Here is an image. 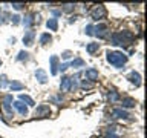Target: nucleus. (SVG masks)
Listing matches in <instances>:
<instances>
[{"label": "nucleus", "mask_w": 147, "mask_h": 138, "mask_svg": "<svg viewBox=\"0 0 147 138\" xmlns=\"http://www.w3.org/2000/svg\"><path fill=\"white\" fill-rule=\"evenodd\" d=\"M6 86V77H0V87H5Z\"/></svg>", "instance_id": "obj_31"}, {"label": "nucleus", "mask_w": 147, "mask_h": 138, "mask_svg": "<svg viewBox=\"0 0 147 138\" xmlns=\"http://www.w3.org/2000/svg\"><path fill=\"white\" fill-rule=\"evenodd\" d=\"M23 6H25V3H12V8H14V9H17V11L23 9Z\"/></svg>", "instance_id": "obj_28"}, {"label": "nucleus", "mask_w": 147, "mask_h": 138, "mask_svg": "<svg viewBox=\"0 0 147 138\" xmlns=\"http://www.w3.org/2000/svg\"><path fill=\"white\" fill-rule=\"evenodd\" d=\"M34 17H35V14H28V16H25V18H23V25H25L26 28H29V26L34 25L35 22L38 23V16H37V18H34Z\"/></svg>", "instance_id": "obj_9"}, {"label": "nucleus", "mask_w": 147, "mask_h": 138, "mask_svg": "<svg viewBox=\"0 0 147 138\" xmlns=\"http://www.w3.org/2000/svg\"><path fill=\"white\" fill-rule=\"evenodd\" d=\"M136 101L130 98V97H126V98H123V108H135Z\"/></svg>", "instance_id": "obj_16"}, {"label": "nucleus", "mask_w": 147, "mask_h": 138, "mask_svg": "<svg viewBox=\"0 0 147 138\" xmlns=\"http://www.w3.org/2000/svg\"><path fill=\"white\" fill-rule=\"evenodd\" d=\"M127 80L130 81V83H133L135 86H140V85H141V75H140V72L132 71V72L127 75Z\"/></svg>", "instance_id": "obj_7"}, {"label": "nucleus", "mask_w": 147, "mask_h": 138, "mask_svg": "<svg viewBox=\"0 0 147 138\" xmlns=\"http://www.w3.org/2000/svg\"><path fill=\"white\" fill-rule=\"evenodd\" d=\"M67 68H69V64H67V63H63V64H60V66H58V71L64 72V71H66Z\"/></svg>", "instance_id": "obj_30"}, {"label": "nucleus", "mask_w": 147, "mask_h": 138, "mask_svg": "<svg viewBox=\"0 0 147 138\" xmlns=\"http://www.w3.org/2000/svg\"><path fill=\"white\" fill-rule=\"evenodd\" d=\"M94 35H96L98 39H106L109 35V26L106 23H100V25L94 26Z\"/></svg>", "instance_id": "obj_3"}, {"label": "nucleus", "mask_w": 147, "mask_h": 138, "mask_svg": "<svg viewBox=\"0 0 147 138\" xmlns=\"http://www.w3.org/2000/svg\"><path fill=\"white\" fill-rule=\"evenodd\" d=\"M86 78L87 80H90V81H95L96 78H98V71H96V69H94V68H90V69H87L86 71Z\"/></svg>", "instance_id": "obj_13"}, {"label": "nucleus", "mask_w": 147, "mask_h": 138, "mask_svg": "<svg viewBox=\"0 0 147 138\" xmlns=\"http://www.w3.org/2000/svg\"><path fill=\"white\" fill-rule=\"evenodd\" d=\"M51 41H52V35L48 34V32L40 35V43H41V45H48V43H51Z\"/></svg>", "instance_id": "obj_18"}, {"label": "nucleus", "mask_w": 147, "mask_h": 138, "mask_svg": "<svg viewBox=\"0 0 147 138\" xmlns=\"http://www.w3.org/2000/svg\"><path fill=\"white\" fill-rule=\"evenodd\" d=\"M11 22H12V25H18V23H20V16H12Z\"/></svg>", "instance_id": "obj_26"}, {"label": "nucleus", "mask_w": 147, "mask_h": 138, "mask_svg": "<svg viewBox=\"0 0 147 138\" xmlns=\"http://www.w3.org/2000/svg\"><path fill=\"white\" fill-rule=\"evenodd\" d=\"M107 98H109L110 103H115V101L119 100V94H118V92H115V91H110L107 94Z\"/></svg>", "instance_id": "obj_19"}, {"label": "nucleus", "mask_w": 147, "mask_h": 138, "mask_svg": "<svg viewBox=\"0 0 147 138\" xmlns=\"http://www.w3.org/2000/svg\"><path fill=\"white\" fill-rule=\"evenodd\" d=\"M35 78L41 83V85L48 83V74H46L43 69H37V71H35Z\"/></svg>", "instance_id": "obj_12"}, {"label": "nucleus", "mask_w": 147, "mask_h": 138, "mask_svg": "<svg viewBox=\"0 0 147 138\" xmlns=\"http://www.w3.org/2000/svg\"><path fill=\"white\" fill-rule=\"evenodd\" d=\"M90 16L94 20H103V18H106V8L103 5H98L90 11Z\"/></svg>", "instance_id": "obj_4"}, {"label": "nucleus", "mask_w": 147, "mask_h": 138, "mask_svg": "<svg viewBox=\"0 0 147 138\" xmlns=\"http://www.w3.org/2000/svg\"><path fill=\"white\" fill-rule=\"evenodd\" d=\"M49 62H51V74H52V75H57L58 74V57L57 55H52Z\"/></svg>", "instance_id": "obj_10"}, {"label": "nucleus", "mask_w": 147, "mask_h": 138, "mask_svg": "<svg viewBox=\"0 0 147 138\" xmlns=\"http://www.w3.org/2000/svg\"><path fill=\"white\" fill-rule=\"evenodd\" d=\"M0 66H2V60H0Z\"/></svg>", "instance_id": "obj_35"}, {"label": "nucleus", "mask_w": 147, "mask_h": 138, "mask_svg": "<svg viewBox=\"0 0 147 138\" xmlns=\"http://www.w3.org/2000/svg\"><path fill=\"white\" fill-rule=\"evenodd\" d=\"M3 23H6V18L5 16H0V25H3Z\"/></svg>", "instance_id": "obj_33"}, {"label": "nucleus", "mask_w": 147, "mask_h": 138, "mask_svg": "<svg viewBox=\"0 0 147 138\" xmlns=\"http://www.w3.org/2000/svg\"><path fill=\"white\" fill-rule=\"evenodd\" d=\"M11 104H12V95H6V97L3 98L2 108H3V110H5V112H6V115H8V117H11V115H12Z\"/></svg>", "instance_id": "obj_6"}, {"label": "nucleus", "mask_w": 147, "mask_h": 138, "mask_svg": "<svg viewBox=\"0 0 147 138\" xmlns=\"http://www.w3.org/2000/svg\"><path fill=\"white\" fill-rule=\"evenodd\" d=\"M112 115L115 118H123V120H127L129 117H130V114H129L127 110H124V109H113Z\"/></svg>", "instance_id": "obj_11"}, {"label": "nucleus", "mask_w": 147, "mask_h": 138, "mask_svg": "<svg viewBox=\"0 0 147 138\" xmlns=\"http://www.w3.org/2000/svg\"><path fill=\"white\" fill-rule=\"evenodd\" d=\"M92 86H94V83H87V81H83V83H81V87H83V89H90Z\"/></svg>", "instance_id": "obj_27"}, {"label": "nucleus", "mask_w": 147, "mask_h": 138, "mask_svg": "<svg viewBox=\"0 0 147 138\" xmlns=\"http://www.w3.org/2000/svg\"><path fill=\"white\" fill-rule=\"evenodd\" d=\"M49 115H51V108L48 104H40L34 112L35 118H46V117H49Z\"/></svg>", "instance_id": "obj_5"}, {"label": "nucleus", "mask_w": 147, "mask_h": 138, "mask_svg": "<svg viewBox=\"0 0 147 138\" xmlns=\"http://www.w3.org/2000/svg\"><path fill=\"white\" fill-rule=\"evenodd\" d=\"M71 66L72 68H83V66H84V60H83V58H74L72 63H71Z\"/></svg>", "instance_id": "obj_21"}, {"label": "nucleus", "mask_w": 147, "mask_h": 138, "mask_svg": "<svg viewBox=\"0 0 147 138\" xmlns=\"http://www.w3.org/2000/svg\"><path fill=\"white\" fill-rule=\"evenodd\" d=\"M133 41V34L130 31H121V32H115L110 37V45L113 46H123V48H127L130 46Z\"/></svg>", "instance_id": "obj_1"}, {"label": "nucleus", "mask_w": 147, "mask_h": 138, "mask_svg": "<svg viewBox=\"0 0 147 138\" xmlns=\"http://www.w3.org/2000/svg\"><path fill=\"white\" fill-rule=\"evenodd\" d=\"M61 57L67 60V58H71V57H72V52H71V51H64V52L61 54Z\"/></svg>", "instance_id": "obj_29"}, {"label": "nucleus", "mask_w": 147, "mask_h": 138, "mask_svg": "<svg viewBox=\"0 0 147 138\" xmlns=\"http://www.w3.org/2000/svg\"><path fill=\"white\" fill-rule=\"evenodd\" d=\"M20 101H22V103H26L28 106H34V100H32L31 97L25 95V94H22V95H20Z\"/></svg>", "instance_id": "obj_20"}, {"label": "nucleus", "mask_w": 147, "mask_h": 138, "mask_svg": "<svg viewBox=\"0 0 147 138\" xmlns=\"http://www.w3.org/2000/svg\"><path fill=\"white\" fill-rule=\"evenodd\" d=\"M9 87H11V91H22L25 86H23L22 83H18V81H11L9 83Z\"/></svg>", "instance_id": "obj_22"}, {"label": "nucleus", "mask_w": 147, "mask_h": 138, "mask_svg": "<svg viewBox=\"0 0 147 138\" xmlns=\"http://www.w3.org/2000/svg\"><path fill=\"white\" fill-rule=\"evenodd\" d=\"M98 49H100V45H98V43H89V45L86 46V51H87V52H89L90 55L95 54Z\"/></svg>", "instance_id": "obj_17"}, {"label": "nucleus", "mask_w": 147, "mask_h": 138, "mask_svg": "<svg viewBox=\"0 0 147 138\" xmlns=\"http://www.w3.org/2000/svg\"><path fill=\"white\" fill-rule=\"evenodd\" d=\"M106 138H119V137H118V135H115L113 132H109V135L106 137Z\"/></svg>", "instance_id": "obj_32"}, {"label": "nucleus", "mask_w": 147, "mask_h": 138, "mask_svg": "<svg viewBox=\"0 0 147 138\" xmlns=\"http://www.w3.org/2000/svg\"><path fill=\"white\" fill-rule=\"evenodd\" d=\"M107 62L112 64L115 68H123L124 64L127 62V55H124L123 52H119V51H109L107 52Z\"/></svg>", "instance_id": "obj_2"}, {"label": "nucleus", "mask_w": 147, "mask_h": 138, "mask_svg": "<svg viewBox=\"0 0 147 138\" xmlns=\"http://www.w3.org/2000/svg\"><path fill=\"white\" fill-rule=\"evenodd\" d=\"M46 26H48L51 31H57V29H58V22H57V18H49V20L46 22Z\"/></svg>", "instance_id": "obj_15"}, {"label": "nucleus", "mask_w": 147, "mask_h": 138, "mask_svg": "<svg viewBox=\"0 0 147 138\" xmlns=\"http://www.w3.org/2000/svg\"><path fill=\"white\" fill-rule=\"evenodd\" d=\"M84 32L87 35H94V26L92 25H87L86 28H84Z\"/></svg>", "instance_id": "obj_25"}, {"label": "nucleus", "mask_w": 147, "mask_h": 138, "mask_svg": "<svg viewBox=\"0 0 147 138\" xmlns=\"http://www.w3.org/2000/svg\"><path fill=\"white\" fill-rule=\"evenodd\" d=\"M63 9H64V11H66V12H71V11H74V9H75V5H72V3H67V5H63Z\"/></svg>", "instance_id": "obj_24"}, {"label": "nucleus", "mask_w": 147, "mask_h": 138, "mask_svg": "<svg viewBox=\"0 0 147 138\" xmlns=\"http://www.w3.org/2000/svg\"><path fill=\"white\" fill-rule=\"evenodd\" d=\"M14 108H16V109H17L22 115H28V108L22 103L20 100H18V101H14Z\"/></svg>", "instance_id": "obj_14"}, {"label": "nucleus", "mask_w": 147, "mask_h": 138, "mask_svg": "<svg viewBox=\"0 0 147 138\" xmlns=\"http://www.w3.org/2000/svg\"><path fill=\"white\" fill-rule=\"evenodd\" d=\"M52 14L55 17H58V16H61V11H52Z\"/></svg>", "instance_id": "obj_34"}, {"label": "nucleus", "mask_w": 147, "mask_h": 138, "mask_svg": "<svg viewBox=\"0 0 147 138\" xmlns=\"http://www.w3.org/2000/svg\"><path fill=\"white\" fill-rule=\"evenodd\" d=\"M34 39H35V32L34 31H28L25 35H23V43L26 46H32L34 45Z\"/></svg>", "instance_id": "obj_8"}, {"label": "nucleus", "mask_w": 147, "mask_h": 138, "mask_svg": "<svg viewBox=\"0 0 147 138\" xmlns=\"http://www.w3.org/2000/svg\"><path fill=\"white\" fill-rule=\"evenodd\" d=\"M28 52H25V51H20V52H18V55H17V60L18 62H22V60H28Z\"/></svg>", "instance_id": "obj_23"}]
</instances>
